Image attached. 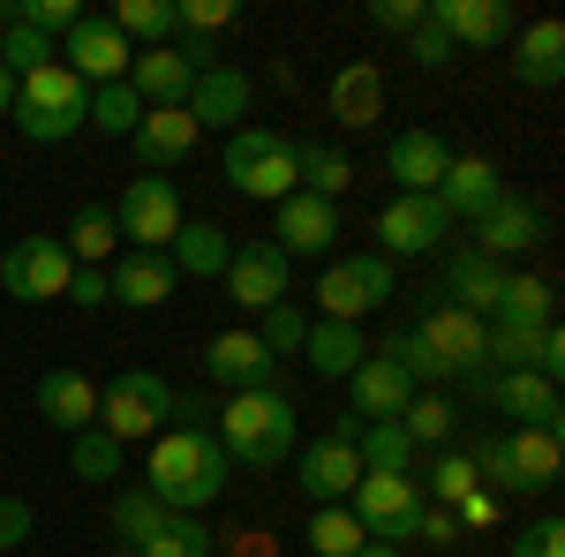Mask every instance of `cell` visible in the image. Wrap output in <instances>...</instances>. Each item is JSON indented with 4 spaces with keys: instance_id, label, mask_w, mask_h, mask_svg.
<instances>
[{
    "instance_id": "ab89813d",
    "label": "cell",
    "mask_w": 565,
    "mask_h": 557,
    "mask_svg": "<svg viewBox=\"0 0 565 557\" xmlns=\"http://www.w3.org/2000/svg\"><path fill=\"white\" fill-rule=\"evenodd\" d=\"M399 429H407V444L452 452V429H460V415H452V399H445V392H415V399H407V415H399Z\"/></svg>"
},
{
    "instance_id": "d6a6232c",
    "label": "cell",
    "mask_w": 565,
    "mask_h": 557,
    "mask_svg": "<svg viewBox=\"0 0 565 557\" xmlns=\"http://www.w3.org/2000/svg\"><path fill=\"white\" fill-rule=\"evenodd\" d=\"M226 257H234V234L218 218H181V234L167 242V264H174L181 279H218Z\"/></svg>"
},
{
    "instance_id": "f6af8a7d",
    "label": "cell",
    "mask_w": 565,
    "mask_h": 557,
    "mask_svg": "<svg viewBox=\"0 0 565 557\" xmlns=\"http://www.w3.org/2000/svg\"><path fill=\"white\" fill-rule=\"evenodd\" d=\"M121 452H129V444H114L106 429H84V437L68 444V468L84 474V482H121Z\"/></svg>"
},
{
    "instance_id": "7c38bea8",
    "label": "cell",
    "mask_w": 565,
    "mask_h": 557,
    "mask_svg": "<svg viewBox=\"0 0 565 557\" xmlns=\"http://www.w3.org/2000/svg\"><path fill=\"white\" fill-rule=\"evenodd\" d=\"M476 392L513 429H558L565 437V399H558L551 377H535V369H498V377H476Z\"/></svg>"
},
{
    "instance_id": "f907efd6",
    "label": "cell",
    "mask_w": 565,
    "mask_h": 557,
    "mask_svg": "<svg viewBox=\"0 0 565 557\" xmlns=\"http://www.w3.org/2000/svg\"><path fill=\"white\" fill-rule=\"evenodd\" d=\"M505 557H565V519H558V513L527 519L521 535H513V550H505Z\"/></svg>"
},
{
    "instance_id": "4fadbf2b",
    "label": "cell",
    "mask_w": 565,
    "mask_h": 557,
    "mask_svg": "<svg viewBox=\"0 0 565 557\" xmlns=\"http://www.w3.org/2000/svg\"><path fill=\"white\" fill-rule=\"evenodd\" d=\"M415 340L445 362V377H490V332H482V317H468V309H452V301L430 309L415 324Z\"/></svg>"
},
{
    "instance_id": "94428289",
    "label": "cell",
    "mask_w": 565,
    "mask_h": 557,
    "mask_svg": "<svg viewBox=\"0 0 565 557\" xmlns=\"http://www.w3.org/2000/svg\"><path fill=\"white\" fill-rule=\"evenodd\" d=\"M114 557H136V550H114Z\"/></svg>"
},
{
    "instance_id": "cb8c5ba5",
    "label": "cell",
    "mask_w": 565,
    "mask_h": 557,
    "mask_svg": "<svg viewBox=\"0 0 565 557\" xmlns=\"http://www.w3.org/2000/svg\"><path fill=\"white\" fill-rule=\"evenodd\" d=\"M189 121L196 129H242L249 121V76L234 68V61H218V68H204L196 84H189Z\"/></svg>"
},
{
    "instance_id": "ffe728a7",
    "label": "cell",
    "mask_w": 565,
    "mask_h": 557,
    "mask_svg": "<svg viewBox=\"0 0 565 557\" xmlns=\"http://www.w3.org/2000/svg\"><path fill=\"white\" fill-rule=\"evenodd\" d=\"M39 422H53L61 437H84V429H98V385H90L84 369L53 362V369L39 377Z\"/></svg>"
},
{
    "instance_id": "681fc988",
    "label": "cell",
    "mask_w": 565,
    "mask_h": 557,
    "mask_svg": "<svg viewBox=\"0 0 565 557\" xmlns=\"http://www.w3.org/2000/svg\"><path fill=\"white\" fill-rule=\"evenodd\" d=\"M159 513H167V505H159L151 490H114V535H121V543H136Z\"/></svg>"
},
{
    "instance_id": "5bb4252c",
    "label": "cell",
    "mask_w": 565,
    "mask_h": 557,
    "mask_svg": "<svg viewBox=\"0 0 565 557\" xmlns=\"http://www.w3.org/2000/svg\"><path fill=\"white\" fill-rule=\"evenodd\" d=\"M295 482H302L309 505H348L354 482H362V460H354V437H309V444H295Z\"/></svg>"
},
{
    "instance_id": "e0dca14e",
    "label": "cell",
    "mask_w": 565,
    "mask_h": 557,
    "mask_svg": "<svg viewBox=\"0 0 565 557\" xmlns=\"http://www.w3.org/2000/svg\"><path fill=\"white\" fill-rule=\"evenodd\" d=\"M129 61H136V45L114 31V15H84V23L68 31V61H61V68L98 90V84H129Z\"/></svg>"
},
{
    "instance_id": "bcb514c9",
    "label": "cell",
    "mask_w": 565,
    "mask_h": 557,
    "mask_svg": "<svg viewBox=\"0 0 565 557\" xmlns=\"http://www.w3.org/2000/svg\"><path fill=\"white\" fill-rule=\"evenodd\" d=\"M423 490H430V505H445V513H452L468 490H482V482H476V460H468V452H437V468H430V482H423Z\"/></svg>"
},
{
    "instance_id": "db71d44e",
    "label": "cell",
    "mask_w": 565,
    "mask_h": 557,
    "mask_svg": "<svg viewBox=\"0 0 565 557\" xmlns=\"http://www.w3.org/2000/svg\"><path fill=\"white\" fill-rule=\"evenodd\" d=\"M370 23L407 39V31H423V0H370Z\"/></svg>"
},
{
    "instance_id": "6da1fadb",
    "label": "cell",
    "mask_w": 565,
    "mask_h": 557,
    "mask_svg": "<svg viewBox=\"0 0 565 557\" xmlns=\"http://www.w3.org/2000/svg\"><path fill=\"white\" fill-rule=\"evenodd\" d=\"M234 482V460L218 452L212 429H159L151 437V497L167 505V513H204V505H218V490Z\"/></svg>"
},
{
    "instance_id": "4dcf8cb0",
    "label": "cell",
    "mask_w": 565,
    "mask_h": 557,
    "mask_svg": "<svg viewBox=\"0 0 565 557\" xmlns=\"http://www.w3.org/2000/svg\"><path fill=\"white\" fill-rule=\"evenodd\" d=\"M189 84H196V68L181 61L174 45H143L129 61V90L143 106H189Z\"/></svg>"
},
{
    "instance_id": "603a6c76",
    "label": "cell",
    "mask_w": 565,
    "mask_h": 557,
    "mask_svg": "<svg viewBox=\"0 0 565 557\" xmlns=\"http://www.w3.org/2000/svg\"><path fill=\"white\" fill-rule=\"evenodd\" d=\"M445 167H452V151H445V136H430V129H399L385 143V173L399 181V196H437Z\"/></svg>"
},
{
    "instance_id": "7402d4cb",
    "label": "cell",
    "mask_w": 565,
    "mask_h": 557,
    "mask_svg": "<svg viewBox=\"0 0 565 557\" xmlns=\"http://www.w3.org/2000/svg\"><path fill=\"white\" fill-rule=\"evenodd\" d=\"M196 136H204V129L189 121V106H143L129 151L143 159V173H167V167H181V159L196 151Z\"/></svg>"
},
{
    "instance_id": "74e56055",
    "label": "cell",
    "mask_w": 565,
    "mask_h": 557,
    "mask_svg": "<svg viewBox=\"0 0 565 557\" xmlns=\"http://www.w3.org/2000/svg\"><path fill=\"white\" fill-rule=\"evenodd\" d=\"M354 460H362V474H407L415 468V444H407L399 422H362L354 429Z\"/></svg>"
},
{
    "instance_id": "e575fe53",
    "label": "cell",
    "mask_w": 565,
    "mask_h": 557,
    "mask_svg": "<svg viewBox=\"0 0 565 557\" xmlns=\"http://www.w3.org/2000/svg\"><path fill=\"white\" fill-rule=\"evenodd\" d=\"M558 317V287L551 279H505V294L498 309L482 317V324H498V332H535V324H551Z\"/></svg>"
},
{
    "instance_id": "7a4b0ae2",
    "label": "cell",
    "mask_w": 565,
    "mask_h": 557,
    "mask_svg": "<svg viewBox=\"0 0 565 557\" xmlns=\"http://www.w3.org/2000/svg\"><path fill=\"white\" fill-rule=\"evenodd\" d=\"M212 437H218V452H226L234 468L271 474L279 460H295V444H302V415H295V399H287L279 385H264V392H234Z\"/></svg>"
},
{
    "instance_id": "7bdbcfd3",
    "label": "cell",
    "mask_w": 565,
    "mask_h": 557,
    "mask_svg": "<svg viewBox=\"0 0 565 557\" xmlns=\"http://www.w3.org/2000/svg\"><path fill=\"white\" fill-rule=\"evenodd\" d=\"M0 68L23 84V76H39V68H53V39H39L31 23H0Z\"/></svg>"
},
{
    "instance_id": "9f6ffc18",
    "label": "cell",
    "mask_w": 565,
    "mask_h": 557,
    "mask_svg": "<svg viewBox=\"0 0 565 557\" xmlns=\"http://www.w3.org/2000/svg\"><path fill=\"white\" fill-rule=\"evenodd\" d=\"M415 543H437V550H445V543H460V519L445 513V505H430V497H423V519H415Z\"/></svg>"
},
{
    "instance_id": "680465c9",
    "label": "cell",
    "mask_w": 565,
    "mask_h": 557,
    "mask_svg": "<svg viewBox=\"0 0 565 557\" xmlns=\"http://www.w3.org/2000/svg\"><path fill=\"white\" fill-rule=\"evenodd\" d=\"M354 557H407V550H392V543H362Z\"/></svg>"
},
{
    "instance_id": "6f0895ef",
    "label": "cell",
    "mask_w": 565,
    "mask_h": 557,
    "mask_svg": "<svg viewBox=\"0 0 565 557\" xmlns=\"http://www.w3.org/2000/svg\"><path fill=\"white\" fill-rule=\"evenodd\" d=\"M68 301H76V309H98V301H114V287H106V271H90V264H76V279H68Z\"/></svg>"
},
{
    "instance_id": "11a10c76",
    "label": "cell",
    "mask_w": 565,
    "mask_h": 557,
    "mask_svg": "<svg viewBox=\"0 0 565 557\" xmlns=\"http://www.w3.org/2000/svg\"><path fill=\"white\" fill-rule=\"evenodd\" d=\"M31 527H39V513H31L23 497H0V550H15V543H31Z\"/></svg>"
},
{
    "instance_id": "2e32d148",
    "label": "cell",
    "mask_w": 565,
    "mask_h": 557,
    "mask_svg": "<svg viewBox=\"0 0 565 557\" xmlns=\"http://www.w3.org/2000/svg\"><path fill=\"white\" fill-rule=\"evenodd\" d=\"M287 271H295V264L279 257L271 234H264V242H234V257H226V294L242 301L249 317H264L271 301H287Z\"/></svg>"
},
{
    "instance_id": "836d02e7",
    "label": "cell",
    "mask_w": 565,
    "mask_h": 557,
    "mask_svg": "<svg viewBox=\"0 0 565 557\" xmlns=\"http://www.w3.org/2000/svg\"><path fill=\"white\" fill-rule=\"evenodd\" d=\"M136 557H218V535L196 513H159L143 535L129 543Z\"/></svg>"
},
{
    "instance_id": "ee69618b",
    "label": "cell",
    "mask_w": 565,
    "mask_h": 557,
    "mask_svg": "<svg viewBox=\"0 0 565 557\" xmlns=\"http://www.w3.org/2000/svg\"><path fill=\"white\" fill-rule=\"evenodd\" d=\"M302 332H309V317L295 309V301H271L257 317V346L271 354V362H287V354H302Z\"/></svg>"
},
{
    "instance_id": "8d00e7d4",
    "label": "cell",
    "mask_w": 565,
    "mask_h": 557,
    "mask_svg": "<svg viewBox=\"0 0 565 557\" xmlns=\"http://www.w3.org/2000/svg\"><path fill=\"white\" fill-rule=\"evenodd\" d=\"M295 167H302V189L324 196V204H340V196L354 189V159L332 151V143H295Z\"/></svg>"
},
{
    "instance_id": "f35d334b",
    "label": "cell",
    "mask_w": 565,
    "mask_h": 557,
    "mask_svg": "<svg viewBox=\"0 0 565 557\" xmlns=\"http://www.w3.org/2000/svg\"><path fill=\"white\" fill-rule=\"evenodd\" d=\"M114 31L143 53V45H174L181 39V23H174V0H121L114 8Z\"/></svg>"
},
{
    "instance_id": "f546056e",
    "label": "cell",
    "mask_w": 565,
    "mask_h": 557,
    "mask_svg": "<svg viewBox=\"0 0 565 557\" xmlns=\"http://www.w3.org/2000/svg\"><path fill=\"white\" fill-rule=\"evenodd\" d=\"M106 287H114V301H121V309H167V301H174V287H181V271L167 257L129 249V257L106 271Z\"/></svg>"
},
{
    "instance_id": "1f68e13d",
    "label": "cell",
    "mask_w": 565,
    "mask_h": 557,
    "mask_svg": "<svg viewBox=\"0 0 565 557\" xmlns=\"http://www.w3.org/2000/svg\"><path fill=\"white\" fill-rule=\"evenodd\" d=\"M513 76H521L527 90H558L565 84V23L558 15L527 23L521 39H513Z\"/></svg>"
},
{
    "instance_id": "83f0119b",
    "label": "cell",
    "mask_w": 565,
    "mask_h": 557,
    "mask_svg": "<svg viewBox=\"0 0 565 557\" xmlns=\"http://www.w3.org/2000/svg\"><path fill=\"white\" fill-rule=\"evenodd\" d=\"M362 354H370L362 324H332V317H317V324L302 332V362L324 377V385H348L354 369H362Z\"/></svg>"
},
{
    "instance_id": "f5cc1de1",
    "label": "cell",
    "mask_w": 565,
    "mask_h": 557,
    "mask_svg": "<svg viewBox=\"0 0 565 557\" xmlns=\"http://www.w3.org/2000/svg\"><path fill=\"white\" fill-rule=\"evenodd\" d=\"M407 61H415V68H452V39L423 23V31H407Z\"/></svg>"
},
{
    "instance_id": "f1b7e54d",
    "label": "cell",
    "mask_w": 565,
    "mask_h": 557,
    "mask_svg": "<svg viewBox=\"0 0 565 557\" xmlns=\"http://www.w3.org/2000/svg\"><path fill=\"white\" fill-rule=\"evenodd\" d=\"M505 264H490L482 249H452L445 257V294H452V309H468V317H490L498 309V294H505Z\"/></svg>"
},
{
    "instance_id": "277c9868",
    "label": "cell",
    "mask_w": 565,
    "mask_h": 557,
    "mask_svg": "<svg viewBox=\"0 0 565 557\" xmlns=\"http://www.w3.org/2000/svg\"><path fill=\"white\" fill-rule=\"evenodd\" d=\"M84 106H90V84H84V76H68V68L53 61V68H39V76L15 84L8 121L31 136V143H68V136H84Z\"/></svg>"
},
{
    "instance_id": "60d3db41",
    "label": "cell",
    "mask_w": 565,
    "mask_h": 557,
    "mask_svg": "<svg viewBox=\"0 0 565 557\" xmlns=\"http://www.w3.org/2000/svg\"><path fill=\"white\" fill-rule=\"evenodd\" d=\"M136 121H143V98H136L129 84H98V90H90L84 129H98V136H121V143H129V136H136Z\"/></svg>"
},
{
    "instance_id": "8fae6325",
    "label": "cell",
    "mask_w": 565,
    "mask_h": 557,
    "mask_svg": "<svg viewBox=\"0 0 565 557\" xmlns=\"http://www.w3.org/2000/svg\"><path fill=\"white\" fill-rule=\"evenodd\" d=\"M452 242V218L437 196H392L377 212V257H437Z\"/></svg>"
},
{
    "instance_id": "d6986e66",
    "label": "cell",
    "mask_w": 565,
    "mask_h": 557,
    "mask_svg": "<svg viewBox=\"0 0 565 557\" xmlns=\"http://www.w3.org/2000/svg\"><path fill=\"white\" fill-rule=\"evenodd\" d=\"M348 399H354V422H399L407 399H415V377L392 354H362V369L348 377Z\"/></svg>"
},
{
    "instance_id": "b9f144b4",
    "label": "cell",
    "mask_w": 565,
    "mask_h": 557,
    "mask_svg": "<svg viewBox=\"0 0 565 557\" xmlns=\"http://www.w3.org/2000/svg\"><path fill=\"white\" fill-rule=\"evenodd\" d=\"M362 543L370 535H362V519L348 505H317V519H309V557H354Z\"/></svg>"
},
{
    "instance_id": "ac0fdd59",
    "label": "cell",
    "mask_w": 565,
    "mask_h": 557,
    "mask_svg": "<svg viewBox=\"0 0 565 557\" xmlns=\"http://www.w3.org/2000/svg\"><path fill=\"white\" fill-rule=\"evenodd\" d=\"M423 23L460 45H505L513 39V8L505 0H423Z\"/></svg>"
},
{
    "instance_id": "8992f818",
    "label": "cell",
    "mask_w": 565,
    "mask_h": 557,
    "mask_svg": "<svg viewBox=\"0 0 565 557\" xmlns=\"http://www.w3.org/2000/svg\"><path fill=\"white\" fill-rule=\"evenodd\" d=\"M167 415H174V385H167L159 369H121L114 385L98 392V429H106L114 444H143V437H159Z\"/></svg>"
},
{
    "instance_id": "816d5d0a",
    "label": "cell",
    "mask_w": 565,
    "mask_h": 557,
    "mask_svg": "<svg viewBox=\"0 0 565 557\" xmlns=\"http://www.w3.org/2000/svg\"><path fill=\"white\" fill-rule=\"evenodd\" d=\"M527 369H535V377H551V385L565 377V332H558V317L535 332V362H527Z\"/></svg>"
},
{
    "instance_id": "5b68a950",
    "label": "cell",
    "mask_w": 565,
    "mask_h": 557,
    "mask_svg": "<svg viewBox=\"0 0 565 557\" xmlns=\"http://www.w3.org/2000/svg\"><path fill=\"white\" fill-rule=\"evenodd\" d=\"M218 167H226V181H234L242 196H257V204H279V196H295V189H302L295 136H279V129H249V121H242V129L226 136Z\"/></svg>"
},
{
    "instance_id": "52a82bcc",
    "label": "cell",
    "mask_w": 565,
    "mask_h": 557,
    "mask_svg": "<svg viewBox=\"0 0 565 557\" xmlns=\"http://www.w3.org/2000/svg\"><path fill=\"white\" fill-rule=\"evenodd\" d=\"M392 257L377 249H354V257H324V279H317V301H324V317L332 324H362L370 309H385L392 301Z\"/></svg>"
},
{
    "instance_id": "d4e9b609",
    "label": "cell",
    "mask_w": 565,
    "mask_h": 557,
    "mask_svg": "<svg viewBox=\"0 0 565 557\" xmlns=\"http://www.w3.org/2000/svg\"><path fill=\"white\" fill-rule=\"evenodd\" d=\"M271 369H279V362L257 346V332H218V340L204 346V377L226 385V399H234V392H264Z\"/></svg>"
},
{
    "instance_id": "484cf974",
    "label": "cell",
    "mask_w": 565,
    "mask_h": 557,
    "mask_svg": "<svg viewBox=\"0 0 565 557\" xmlns=\"http://www.w3.org/2000/svg\"><path fill=\"white\" fill-rule=\"evenodd\" d=\"M332 121L340 129H377L385 121V68L377 61H340V76H332Z\"/></svg>"
},
{
    "instance_id": "d590c367",
    "label": "cell",
    "mask_w": 565,
    "mask_h": 557,
    "mask_svg": "<svg viewBox=\"0 0 565 557\" xmlns=\"http://www.w3.org/2000/svg\"><path fill=\"white\" fill-rule=\"evenodd\" d=\"M61 249L98 271V257H114V249H121V226H114V212H106V204H76L68 234H61Z\"/></svg>"
},
{
    "instance_id": "44dd1931",
    "label": "cell",
    "mask_w": 565,
    "mask_h": 557,
    "mask_svg": "<svg viewBox=\"0 0 565 557\" xmlns=\"http://www.w3.org/2000/svg\"><path fill=\"white\" fill-rule=\"evenodd\" d=\"M535 242H543V212L505 189V196L476 218V242H468V249H482L490 264H505V257H521V249H535Z\"/></svg>"
},
{
    "instance_id": "3957f363",
    "label": "cell",
    "mask_w": 565,
    "mask_h": 557,
    "mask_svg": "<svg viewBox=\"0 0 565 557\" xmlns=\"http://www.w3.org/2000/svg\"><path fill=\"white\" fill-rule=\"evenodd\" d=\"M468 460H476V482L498 497H551L565 474V437L558 429H505V437H482Z\"/></svg>"
},
{
    "instance_id": "4316f807",
    "label": "cell",
    "mask_w": 565,
    "mask_h": 557,
    "mask_svg": "<svg viewBox=\"0 0 565 557\" xmlns=\"http://www.w3.org/2000/svg\"><path fill=\"white\" fill-rule=\"evenodd\" d=\"M498 196H505V173L490 167V159H452V167H445V181H437V204H445V218H452V226H460V218L476 226Z\"/></svg>"
},
{
    "instance_id": "ba28073f",
    "label": "cell",
    "mask_w": 565,
    "mask_h": 557,
    "mask_svg": "<svg viewBox=\"0 0 565 557\" xmlns=\"http://www.w3.org/2000/svg\"><path fill=\"white\" fill-rule=\"evenodd\" d=\"M348 513L362 519L370 543L407 550V543H415V519H423V482H415V474H362L354 497H348Z\"/></svg>"
},
{
    "instance_id": "c3c4849f",
    "label": "cell",
    "mask_w": 565,
    "mask_h": 557,
    "mask_svg": "<svg viewBox=\"0 0 565 557\" xmlns=\"http://www.w3.org/2000/svg\"><path fill=\"white\" fill-rule=\"evenodd\" d=\"M234 15H242L234 0H174V23H181V39H218V31H226Z\"/></svg>"
},
{
    "instance_id": "91938a15",
    "label": "cell",
    "mask_w": 565,
    "mask_h": 557,
    "mask_svg": "<svg viewBox=\"0 0 565 557\" xmlns=\"http://www.w3.org/2000/svg\"><path fill=\"white\" fill-rule=\"evenodd\" d=\"M8 106H15V76L0 68V114H8Z\"/></svg>"
},
{
    "instance_id": "9a60e30c",
    "label": "cell",
    "mask_w": 565,
    "mask_h": 557,
    "mask_svg": "<svg viewBox=\"0 0 565 557\" xmlns=\"http://www.w3.org/2000/svg\"><path fill=\"white\" fill-rule=\"evenodd\" d=\"M279 212V226H271V242H279V257H332L340 249V204H324V196H309V189H295V196H279L271 204Z\"/></svg>"
},
{
    "instance_id": "30bf717a",
    "label": "cell",
    "mask_w": 565,
    "mask_h": 557,
    "mask_svg": "<svg viewBox=\"0 0 565 557\" xmlns=\"http://www.w3.org/2000/svg\"><path fill=\"white\" fill-rule=\"evenodd\" d=\"M68 279H76V257L53 234H31V242H8L0 249V294L8 301H61Z\"/></svg>"
},
{
    "instance_id": "7dc6e473",
    "label": "cell",
    "mask_w": 565,
    "mask_h": 557,
    "mask_svg": "<svg viewBox=\"0 0 565 557\" xmlns=\"http://www.w3.org/2000/svg\"><path fill=\"white\" fill-rule=\"evenodd\" d=\"M15 23H31L39 39H68L84 23V8L76 0H15Z\"/></svg>"
},
{
    "instance_id": "9c48e42d",
    "label": "cell",
    "mask_w": 565,
    "mask_h": 557,
    "mask_svg": "<svg viewBox=\"0 0 565 557\" xmlns=\"http://www.w3.org/2000/svg\"><path fill=\"white\" fill-rule=\"evenodd\" d=\"M181 189L167 181V173H143V181H129L121 189V204H114V226H121V242L129 249H143V257H167V242L181 234Z\"/></svg>"
}]
</instances>
